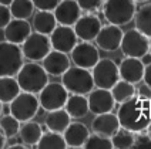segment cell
Here are the masks:
<instances>
[{
	"label": "cell",
	"mask_w": 151,
	"mask_h": 149,
	"mask_svg": "<svg viewBox=\"0 0 151 149\" xmlns=\"http://www.w3.org/2000/svg\"><path fill=\"white\" fill-rule=\"evenodd\" d=\"M110 92H111L113 98L116 101V104H121V102H124V101L134 97L135 87H134V84L128 83V81H124V80L120 78L117 83L110 88Z\"/></svg>",
	"instance_id": "28"
},
{
	"label": "cell",
	"mask_w": 151,
	"mask_h": 149,
	"mask_svg": "<svg viewBox=\"0 0 151 149\" xmlns=\"http://www.w3.org/2000/svg\"><path fill=\"white\" fill-rule=\"evenodd\" d=\"M20 125L22 122L16 119L12 114H7V115H0V129L3 135L7 138H12V136H17L19 133V129H20Z\"/></svg>",
	"instance_id": "32"
},
{
	"label": "cell",
	"mask_w": 151,
	"mask_h": 149,
	"mask_svg": "<svg viewBox=\"0 0 151 149\" xmlns=\"http://www.w3.org/2000/svg\"><path fill=\"white\" fill-rule=\"evenodd\" d=\"M1 112H3V102L0 101V115H1Z\"/></svg>",
	"instance_id": "43"
},
{
	"label": "cell",
	"mask_w": 151,
	"mask_h": 149,
	"mask_svg": "<svg viewBox=\"0 0 151 149\" xmlns=\"http://www.w3.org/2000/svg\"><path fill=\"white\" fill-rule=\"evenodd\" d=\"M84 149H113V143L109 136H103L99 133H90L87 141L83 145Z\"/></svg>",
	"instance_id": "33"
},
{
	"label": "cell",
	"mask_w": 151,
	"mask_h": 149,
	"mask_svg": "<svg viewBox=\"0 0 151 149\" xmlns=\"http://www.w3.org/2000/svg\"><path fill=\"white\" fill-rule=\"evenodd\" d=\"M100 60V53L97 46L91 44V41L77 43L74 48L70 51V61H73L74 66L83 67L87 70H91Z\"/></svg>",
	"instance_id": "11"
},
{
	"label": "cell",
	"mask_w": 151,
	"mask_h": 149,
	"mask_svg": "<svg viewBox=\"0 0 151 149\" xmlns=\"http://www.w3.org/2000/svg\"><path fill=\"white\" fill-rule=\"evenodd\" d=\"M118 128H120V122H118L117 114H114L111 111L110 112L97 114L91 122L93 132L103 135V136H109V138H111L114 133L117 132Z\"/></svg>",
	"instance_id": "20"
},
{
	"label": "cell",
	"mask_w": 151,
	"mask_h": 149,
	"mask_svg": "<svg viewBox=\"0 0 151 149\" xmlns=\"http://www.w3.org/2000/svg\"><path fill=\"white\" fill-rule=\"evenodd\" d=\"M60 77H61V84L64 85V88L71 94L87 95L94 88L91 71L83 67L70 66Z\"/></svg>",
	"instance_id": "4"
},
{
	"label": "cell",
	"mask_w": 151,
	"mask_h": 149,
	"mask_svg": "<svg viewBox=\"0 0 151 149\" xmlns=\"http://www.w3.org/2000/svg\"><path fill=\"white\" fill-rule=\"evenodd\" d=\"M74 33L81 41H94L101 29V20L94 14H83L73 26Z\"/></svg>",
	"instance_id": "14"
},
{
	"label": "cell",
	"mask_w": 151,
	"mask_h": 149,
	"mask_svg": "<svg viewBox=\"0 0 151 149\" xmlns=\"http://www.w3.org/2000/svg\"><path fill=\"white\" fill-rule=\"evenodd\" d=\"M135 3H145V1H148V0H134Z\"/></svg>",
	"instance_id": "44"
},
{
	"label": "cell",
	"mask_w": 151,
	"mask_h": 149,
	"mask_svg": "<svg viewBox=\"0 0 151 149\" xmlns=\"http://www.w3.org/2000/svg\"><path fill=\"white\" fill-rule=\"evenodd\" d=\"M120 126L134 133L144 132L151 124L150 101H144L137 97L127 99L120 104L117 111Z\"/></svg>",
	"instance_id": "1"
},
{
	"label": "cell",
	"mask_w": 151,
	"mask_h": 149,
	"mask_svg": "<svg viewBox=\"0 0 151 149\" xmlns=\"http://www.w3.org/2000/svg\"><path fill=\"white\" fill-rule=\"evenodd\" d=\"M144 63L141 58H134V57H126L121 60V63L118 64V74L120 78L128 81L131 84H138L143 81V74H144Z\"/></svg>",
	"instance_id": "16"
},
{
	"label": "cell",
	"mask_w": 151,
	"mask_h": 149,
	"mask_svg": "<svg viewBox=\"0 0 151 149\" xmlns=\"http://www.w3.org/2000/svg\"><path fill=\"white\" fill-rule=\"evenodd\" d=\"M133 149H151V138L143 132H138V135H135L134 138Z\"/></svg>",
	"instance_id": "35"
},
{
	"label": "cell",
	"mask_w": 151,
	"mask_h": 149,
	"mask_svg": "<svg viewBox=\"0 0 151 149\" xmlns=\"http://www.w3.org/2000/svg\"><path fill=\"white\" fill-rule=\"evenodd\" d=\"M71 122V118L67 114V111L64 108H60V109H54V111H49V114L44 119V124L46 128L49 131L53 132H59L63 133L64 129L68 126V124Z\"/></svg>",
	"instance_id": "23"
},
{
	"label": "cell",
	"mask_w": 151,
	"mask_h": 149,
	"mask_svg": "<svg viewBox=\"0 0 151 149\" xmlns=\"http://www.w3.org/2000/svg\"><path fill=\"white\" fill-rule=\"evenodd\" d=\"M148 54L151 56V38H150V47H148Z\"/></svg>",
	"instance_id": "45"
},
{
	"label": "cell",
	"mask_w": 151,
	"mask_h": 149,
	"mask_svg": "<svg viewBox=\"0 0 151 149\" xmlns=\"http://www.w3.org/2000/svg\"><path fill=\"white\" fill-rule=\"evenodd\" d=\"M39 109H40V104L36 94L26 91H20L16 98L9 104V112L20 122L33 119L37 115Z\"/></svg>",
	"instance_id": "6"
},
{
	"label": "cell",
	"mask_w": 151,
	"mask_h": 149,
	"mask_svg": "<svg viewBox=\"0 0 151 149\" xmlns=\"http://www.w3.org/2000/svg\"><path fill=\"white\" fill-rule=\"evenodd\" d=\"M30 33H32V26L27 20L23 19H12L7 26L3 29L4 40L19 46L29 37Z\"/></svg>",
	"instance_id": "18"
},
{
	"label": "cell",
	"mask_w": 151,
	"mask_h": 149,
	"mask_svg": "<svg viewBox=\"0 0 151 149\" xmlns=\"http://www.w3.org/2000/svg\"><path fill=\"white\" fill-rule=\"evenodd\" d=\"M90 135V129L81 122H70L63 132L67 148H83L84 142Z\"/></svg>",
	"instance_id": "21"
},
{
	"label": "cell",
	"mask_w": 151,
	"mask_h": 149,
	"mask_svg": "<svg viewBox=\"0 0 151 149\" xmlns=\"http://www.w3.org/2000/svg\"><path fill=\"white\" fill-rule=\"evenodd\" d=\"M12 19H13V17H12V13H10L9 6L0 4V30H3Z\"/></svg>",
	"instance_id": "38"
},
{
	"label": "cell",
	"mask_w": 151,
	"mask_h": 149,
	"mask_svg": "<svg viewBox=\"0 0 151 149\" xmlns=\"http://www.w3.org/2000/svg\"><path fill=\"white\" fill-rule=\"evenodd\" d=\"M101 7L104 19L110 24L120 27L133 21L137 11L134 0H104Z\"/></svg>",
	"instance_id": "3"
},
{
	"label": "cell",
	"mask_w": 151,
	"mask_h": 149,
	"mask_svg": "<svg viewBox=\"0 0 151 149\" xmlns=\"http://www.w3.org/2000/svg\"><path fill=\"white\" fill-rule=\"evenodd\" d=\"M14 77L20 85V90L32 94H39L49 83V74L46 73L43 66L36 61L24 63Z\"/></svg>",
	"instance_id": "2"
},
{
	"label": "cell",
	"mask_w": 151,
	"mask_h": 149,
	"mask_svg": "<svg viewBox=\"0 0 151 149\" xmlns=\"http://www.w3.org/2000/svg\"><path fill=\"white\" fill-rule=\"evenodd\" d=\"M20 48L23 53V57L27 58L29 61H42L51 50L50 37L46 34L32 31L29 37L20 44Z\"/></svg>",
	"instance_id": "7"
},
{
	"label": "cell",
	"mask_w": 151,
	"mask_h": 149,
	"mask_svg": "<svg viewBox=\"0 0 151 149\" xmlns=\"http://www.w3.org/2000/svg\"><path fill=\"white\" fill-rule=\"evenodd\" d=\"M20 91L16 77H0V101L3 104H10Z\"/></svg>",
	"instance_id": "27"
},
{
	"label": "cell",
	"mask_w": 151,
	"mask_h": 149,
	"mask_svg": "<svg viewBox=\"0 0 151 149\" xmlns=\"http://www.w3.org/2000/svg\"><path fill=\"white\" fill-rule=\"evenodd\" d=\"M143 81L147 84V85H150V87H151V63L145 64V67H144Z\"/></svg>",
	"instance_id": "39"
},
{
	"label": "cell",
	"mask_w": 151,
	"mask_h": 149,
	"mask_svg": "<svg viewBox=\"0 0 151 149\" xmlns=\"http://www.w3.org/2000/svg\"><path fill=\"white\" fill-rule=\"evenodd\" d=\"M4 146H6V136L3 135L1 129H0V149L4 148Z\"/></svg>",
	"instance_id": "40"
},
{
	"label": "cell",
	"mask_w": 151,
	"mask_h": 149,
	"mask_svg": "<svg viewBox=\"0 0 151 149\" xmlns=\"http://www.w3.org/2000/svg\"><path fill=\"white\" fill-rule=\"evenodd\" d=\"M34 4V9L37 10H49L53 11L56 6L60 3V0H32Z\"/></svg>",
	"instance_id": "36"
},
{
	"label": "cell",
	"mask_w": 151,
	"mask_h": 149,
	"mask_svg": "<svg viewBox=\"0 0 151 149\" xmlns=\"http://www.w3.org/2000/svg\"><path fill=\"white\" fill-rule=\"evenodd\" d=\"M49 37H50L51 48L66 53V54H70V51L74 48V46L78 43V38L74 33L73 26L57 24Z\"/></svg>",
	"instance_id": "12"
},
{
	"label": "cell",
	"mask_w": 151,
	"mask_h": 149,
	"mask_svg": "<svg viewBox=\"0 0 151 149\" xmlns=\"http://www.w3.org/2000/svg\"><path fill=\"white\" fill-rule=\"evenodd\" d=\"M23 125H20V129H19V139L24 143L27 148H36L37 142L40 139L43 133V128L39 122H34L33 119L30 121H26L22 122Z\"/></svg>",
	"instance_id": "22"
},
{
	"label": "cell",
	"mask_w": 151,
	"mask_h": 149,
	"mask_svg": "<svg viewBox=\"0 0 151 149\" xmlns=\"http://www.w3.org/2000/svg\"><path fill=\"white\" fill-rule=\"evenodd\" d=\"M148 47H150V38L145 37L143 33L138 30H128L123 33L120 48L126 57L143 58L145 54H148Z\"/></svg>",
	"instance_id": "10"
},
{
	"label": "cell",
	"mask_w": 151,
	"mask_h": 149,
	"mask_svg": "<svg viewBox=\"0 0 151 149\" xmlns=\"http://www.w3.org/2000/svg\"><path fill=\"white\" fill-rule=\"evenodd\" d=\"M134 138L135 133L128 131L126 128H118L117 132L114 133L110 139L113 143V148L116 149H131L133 148V143H134Z\"/></svg>",
	"instance_id": "31"
},
{
	"label": "cell",
	"mask_w": 151,
	"mask_h": 149,
	"mask_svg": "<svg viewBox=\"0 0 151 149\" xmlns=\"http://www.w3.org/2000/svg\"><path fill=\"white\" fill-rule=\"evenodd\" d=\"M24 64V57L19 44L0 41V77H14Z\"/></svg>",
	"instance_id": "5"
},
{
	"label": "cell",
	"mask_w": 151,
	"mask_h": 149,
	"mask_svg": "<svg viewBox=\"0 0 151 149\" xmlns=\"http://www.w3.org/2000/svg\"><path fill=\"white\" fill-rule=\"evenodd\" d=\"M123 30L120 26L107 24L101 26L100 31L97 34V37L94 38V41L97 44V48L103 51H116L120 48L121 38H123Z\"/></svg>",
	"instance_id": "13"
},
{
	"label": "cell",
	"mask_w": 151,
	"mask_h": 149,
	"mask_svg": "<svg viewBox=\"0 0 151 149\" xmlns=\"http://www.w3.org/2000/svg\"><path fill=\"white\" fill-rule=\"evenodd\" d=\"M135 97L144 101H150L151 99V87L147 85L145 83H141L135 88Z\"/></svg>",
	"instance_id": "37"
},
{
	"label": "cell",
	"mask_w": 151,
	"mask_h": 149,
	"mask_svg": "<svg viewBox=\"0 0 151 149\" xmlns=\"http://www.w3.org/2000/svg\"><path fill=\"white\" fill-rule=\"evenodd\" d=\"M12 1H13V0H0V4H3V6H10Z\"/></svg>",
	"instance_id": "41"
},
{
	"label": "cell",
	"mask_w": 151,
	"mask_h": 149,
	"mask_svg": "<svg viewBox=\"0 0 151 149\" xmlns=\"http://www.w3.org/2000/svg\"><path fill=\"white\" fill-rule=\"evenodd\" d=\"M78 3V6L81 9V11H97L103 6L104 0H76Z\"/></svg>",
	"instance_id": "34"
},
{
	"label": "cell",
	"mask_w": 151,
	"mask_h": 149,
	"mask_svg": "<svg viewBox=\"0 0 151 149\" xmlns=\"http://www.w3.org/2000/svg\"><path fill=\"white\" fill-rule=\"evenodd\" d=\"M150 114H151V99H150Z\"/></svg>",
	"instance_id": "46"
},
{
	"label": "cell",
	"mask_w": 151,
	"mask_h": 149,
	"mask_svg": "<svg viewBox=\"0 0 151 149\" xmlns=\"http://www.w3.org/2000/svg\"><path fill=\"white\" fill-rule=\"evenodd\" d=\"M57 24L74 26V23L81 16V9L76 0H60V3L53 10Z\"/></svg>",
	"instance_id": "17"
},
{
	"label": "cell",
	"mask_w": 151,
	"mask_h": 149,
	"mask_svg": "<svg viewBox=\"0 0 151 149\" xmlns=\"http://www.w3.org/2000/svg\"><path fill=\"white\" fill-rule=\"evenodd\" d=\"M64 109L67 111L70 118H84L88 114V102H87V97L81 95V94H71L68 95Z\"/></svg>",
	"instance_id": "25"
},
{
	"label": "cell",
	"mask_w": 151,
	"mask_h": 149,
	"mask_svg": "<svg viewBox=\"0 0 151 149\" xmlns=\"http://www.w3.org/2000/svg\"><path fill=\"white\" fill-rule=\"evenodd\" d=\"M133 20H134L135 30H138L145 37L151 38V3L143 4L140 9H137Z\"/></svg>",
	"instance_id": "26"
},
{
	"label": "cell",
	"mask_w": 151,
	"mask_h": 149,
	"mask_svg": "<svg viewBox=\"0 0 151 149\" xmlns=\"http://www.w3.org/2000/svg\"><path fill=\"white\" fill-rule=\"evenodd\" d=\"M145 131H147V135H148V136H150V138H151V124L148 125V128H147Z\"/></svg>",
	"instance_id": "42"
},
{
	"label": "cell",
	"mask_w": 151,
	"mask_h": 149,
	"mask_svg": "<svg viewBox=\"0 0 151 149\" xmlns=\"http://www.w3.org/2000/svg\"><path fill=\"white\" fill-rule=\"evenodd\" d=\"M94 87L110 90L120 80L118 66L110 58H100L97 64L91 68Z\"/></svg>",
	"instance_id": "9"
},
{
	"label": "cell",
	"mask_w": 151,
	"mask_h": 149,
	"mask_svg": "<svg viewBox=\"0 0 151 149\" xmlns=\"http://www.w3.org/2000/svg\"><path fill=\"white\" fill-rule=\"evenodd\" d=\"M42 61V66L46 70V73L49 75H53V77H60L70 67V57L67 54L53 48Z\"/></svg>",
	"instance_id": "19"
},
{
	"label": "cell",
	"mask_w": 151,
	"mask_h": 149,
	"mask_svg": "<svg viewBox=\"0 0 151 149\" xmlns=\"http://www.w3.org/2000/svg\"><path fill=\"white\" fill-rule=\"evenodd\" d=\"M36 148L39 149H66V141L63 138V133L53 132V131H47L43 132L40 139L37 142Z\"/></svg>",
	"instance_id": "29"
},
{
	"label": "cell",
	"mask_w": 151,
	"mask_h": 149,
	"mask_svg": "<svg viewBox=\"0 0 151 149\" xmlns=\"http://www.w3.org/2000/svg\"><path fill=\"white\" fill-rule=\"evenodd\" d=\"M39 104L44 111H54L64 108L68 98V91L61 83H47L39 92Z\"/></svg>",
	"instance_id": "8"
},
{
	"label": "cell",
	"mask_w": 151,
	"mask_h": 149,
	"mask_svg": "<svg viewBox=\"0 0 151 149\" xmlns=\"http://www.w3.org/2000/svg\"><path fill=\"white\" fill-rule=\"evenodd\" d=\"M87 102H88V112H91L94 115L103 114V112H110L116 107V101L113 98L111 92L106 88H97V90L93 88L88 92Z\"/></svg>",
	"instance_id": "15"
},
{
	"label": "cell",
	"mask_w": 151,
	"mask_h": 149,
	"mask_svg": "<svg viewBox=\"0 0 151 149\" xmlns=\"http://www.w3.org/2000/svg\"><path fill=\"white\" fill-rule=\"evenodd\" d=\"M56 26H57V20H56L53 11L39 10L33 16V26H32V29H34V31H37V33L50 36V33L56 29Z\"/></svg>",
	"instance_id": "24"
},
{
	"label": "cell",
	"mask_w": 151,
	"mask_h": 149,
	"mask_svg": "<svg viewBox=\"0 0 151 149\" xmlns=\"http://www.w3.org/2000/svg\"><path fill=\"white\" fill-rule=\"evenodd\" d=\"M9 9L13 19L29 20L34 13V4L32 0H13Z\"/></svg>",
	"instance_id": "30"
}]
</instances>
